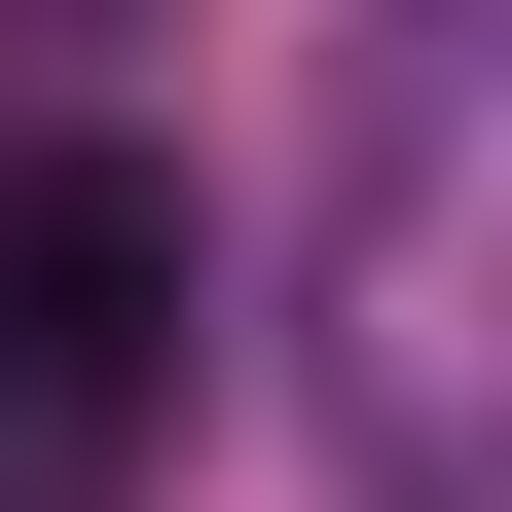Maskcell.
I'll list each match as a JSON object with an SVG mask.
<instances>
[{
	"instance_id": "1",
	"label": "cell",
	"mask_w": 512,
	"mask_h": 512,
	"mask_svg": "<svg viewBox=\"0 0 512 512\" xmlns=\"http://www.w3.org/2000/svg\"><path fill=\"white\" fill-rule=\"evenodd\" d=\"M293 403H330L366 512H512V0H330Z\"/></svg>"
},
{
	"instance_id": "2",
	"label": "cell",
	"mask_w": 512,
	"mask_h": 512,
	"mask_svg": "<svg viewBox=\"0 0 512 512\" xmlns=\"http://www.w3.org/2000/svg\"><path fill=\"white\" fill-rule=\"evenodd\" d=\"M147 366H183V220L110 147H37L0 183V403H147Z\"/></svg>"
}]
</instances>
